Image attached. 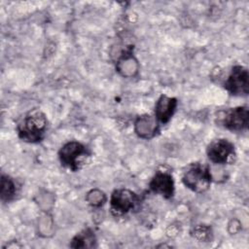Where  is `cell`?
<instances>
[{
    "label": "cell",
    "mask_w": 249,
    "mask_h": 249,
    "mask_svg": "<svg viewBox=\"0 0 249 249\" xmlns=\"http://www.w3.org/2000/svg\"><path fill=\"white\" fill-rule=\"evenodd\" d=\"M172 176L166 171H158L150 182V188L154 193L160 194L164 197H171L173 195Z\"/></svg>",
    "instance_id": "obj_8"
},
{
    "label": "cell",
    "mask_w": 249,
    "mask_h": 249,
    "mask_svg": "<svg viewBox=\"0 0 249 249\" xmlns=\"http://www.w3.org/2000/svg\"><path fill=\"white\" fill-rule=\"evenodd\" d=\"M183 182L188 188L195 192H204L208 189L211 182L209 167L200 163L191 165L184 173Z\"/></svg>",
    "instance_id": "obj_2"
},
{
    "label": "cell",
    "mask_w": 249,
    "mask_h": 249,
    "mask_svg": "<svg viewBox=\"0 0 249 249\" xmlns=\"http://www.w3.org/2000/svg\"><path fill=\"white\" fill-rule=\"evenodd\" d=\"M177 101L175 98H170L165 95H161L156 105V116L161 123H167L172 117Z\"/></svg>",
    "instance_id": "obj_9"
},
{
    "label": "cell",
    "mask_w": 249,
    "mask_h": 249,
    "mask_svg": "<svg viewBox=\"0 0 249 249\" xmlns=\"http://www.w3.org/2000/svg\"><path fill=\"white\" fill-rule=\"evenodd\" d=\"M207 155L209 160L215 163H227L234 156V147L227 139H218L210 143Z\"/></svg>",
    "instance_id": "obj_5"
},
{
    "label": "cell",
    "mask_w": 249,
    "mask_h": 249,
    "mask_svg": "<svg viewBox=\"0 0 249 249\" xmlns=\"http://www.w3.org/2000/svg\"><path fill=\"white\" fill-rule=\"evenodd\" d=\"M226 89L233 95H246L249 88V75L243 66H234L225 83Z\"/></svg>",
    "instance_id": "obj_4"
},
{
    "label": "cell",
    "mask_w": 249,
    "mask_h": 249,
    "mask_svg": "<svg viewBox=\"0 0 249 249\" xmlns=\"http://www.w3.org/2000/svg\"><path fill=\"white\" fill-rule=\"evenodd\" d=\"M88 155L86 147L75 141L65 144L59 151L61 163L72 170L79 169L83 159Z\"/></svg>",
    "instance_id": "obj_3"
},
{
    "label": "cell",
    "mask_w": 249,
    "mask_h": 249,
    "mask_svg": "<svg viewBox=\"0 0 249 249\" xmlns=\"http://www.w3.org/2000/svg\"><path fill=\"white\" fill-rule=\"evenodd\" d=\"M16 194V185L10 177L2 176L1 180V198L2 200H10Z\"/></svg>",
    "instance_id": "obj_11"
},
{
    "label": "cell",
    "mask_w": 249,
    "mask_h": 249,
    "mask_svg": "<svg viewBox=\"0 0 249 249\" xmlns=\"http://www.w3.org/2000/svg\"><path fill=\"white\" fill-rule=\"evenodd\" d=\"M94 236L89 230H86L83 232L75 236L72 241V247H91L93 246Z\"/></svg>",
    "instance_id": "obj_10"
},
{
    "label": "cell",
    "mask_w": 249,
    "mask_h": 249,
    "mask_svg": "<svg viewBox=\"0 0 249 249\" xmlns=\"http://www.w3.org/2000/svg\"><path fill=\"white\" fill-rule=\"evenodd\" d=\"M111 209L116 215L128 212L137 202V196L128 190H117L111 196Z\"/></svg>",
    "instance_id": "obj_7"
},
{
    "label": "cell",
    "mask_w": 249,
    "mask_h": 249,
    "mask_svg": "<svg viewBox=\"0 0 249 249\" xmlns=\"http://www.w3.org/2000/svg\"><path fill=\"white\" fill-rule=\"evenodd\" d=\"M222 124L232 131H240L247 128L248 109L246 107H236L226 111L221 118Z\"/></svg>",
    "instance_id": "obj_6"
},
{
    "label": "cell",
    "mask_w": 249,
    "mask_h": 249,
    "mask_svg": "<svg viewBox=\"0 0 249 249\" xmlns=\"http://www.w3.org/2000/svg\"><path fill=\"white\" fill-rule=\"evenodd\" d=\"M46 125L47 120L45 115L40 111H33L18 125V135L24 141H39L46 130Z\"/></svg>",
    "instance_id": "obj_1"
}]
</instances>
